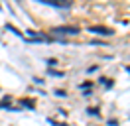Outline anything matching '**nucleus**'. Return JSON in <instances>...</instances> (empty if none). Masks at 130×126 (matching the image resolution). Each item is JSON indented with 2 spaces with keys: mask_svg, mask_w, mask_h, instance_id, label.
I'll return each mask as SVG.
<instances>
[{
  "mask_svg": "<svg viewBox=\"0 0 130 126\" xmlns=\"http://www.w3.org/2000/svg\"><path fill=\"white\" fill-rule=\"evenodd\" d=\"M89 87H91V81H85V83L81 85V89H89Z\"/></svg>",
  "mask_w": 130,
  "mask_h": 126,
  "instance_id": "1a4fd4ad",
  "label": "nucleus"
},
{
  "mask_svg": "<svg viewBox=\"0 0 130 126\" xmlns=\"http://www.w3.org/2000/svg\"><path fill=\"white\" fill-rule=\"evenodd\" d=\"M108 126H118V122L116 120H108Z\"/></svg>",
  "mask_w": 130,
  "mask_h": 126,
  "instance_id": "9b49d317",
  "label": "nucleus"
},
{
  "mask_svg": "<svg viewBox=\"0 0 130 126\" xmlns=\"http://www.w3.org/2000/svg\"><path fill=\"white\" fill-rule=\"evenodd\" d=\"M6 28H8L10 32H14V34H16V36H20V38H24V34H22V32L18 30V28H14V26H10V24H6Z\"/></svg>",
  "mask_w": 130,
  "mask_h": 126,
  "instance_id": "39448f33",
  "label": "nucleus"
},
{
  "mask_svg": "<svg viewBox=\"0 0 130 126\" xmlns=\"http://www.w3.org/2000/svg\"><path fill=\"white\" fill-rule=\"evenodd\" d=\"M47 73H49V75H53V77H63V75H65L63 71H55V69H47Z\"/></svg>",
  "mask_w": 130,
  "mask_h": 126,
  "instance_id": "423d86ee",
  "label": "nucleus"
},
{
  "mask_svg": "<svg viewBox=\"0 0 130 126\" xmlns=\"http://www.w3.org/2000/svg\"><path fill=\"white\" fill-rule=\"evenodd\" d=\"M51 34L53 36H77V34H81V30L77 26H59V28H53Z\"/></svg>",
  "mask_w": 130,
  "mask_h": 126,
  "instance_id": "f257e3e1",
  "label": "nucleus"
},
{
  "mask_svg": "<svg viewBox=\"0 0 130 126\" xmlns=\"http://www.w3.org/2000/svg\"><path fill=\"white\" fill-rule=\"evenodd\" d=\"M47 63H49V67H53V65H57V61H55V59H47Z\"/></svg>",
  "mask_w": 130,
  "mask_h": 126,
  "instance_id": "9d476101",
  "label": "nucleus"
},
{
  "mask_svg": "<svg viewBox=\"0 0 130 126\" xmlns=\"http://www.w3.org/2000/svg\"><path fill=\"white\" fill-rule=\"evenodd\" d=\"M41 4H49L53 8H69L71 6V0H38Z\"/></svg>",
  "mask_w": 130,
  "mask_h": 126,
  "instance_id": "7ed1b4c3",
  "label": "nucleus"
},
{
  "mask_svg": "<svg viewBox=\"0 0 130 126\" xmlns=\"http://www.w3.org/2000/svg\"><path fill=\"white\" fill-rule=\"evenodd\" d=\"M55 94H57V97H65L67 93H65V91H61V89H57V91H55Z\"/></svg>",
  "mask_w": 130,
  "mask_h": 126,
  "instance_id": "6e6552de",
  "label": "nucleus"
},
{
  "mask_svg": "<svg viewBox=\"0 0 130 126\" xmlns=\"http://www.w3.org/2000/svg\"><path fill=\"white\" fill-rule=\"evenodd\" d=\"M87 112L91 116H99V108H87Z\"/></svg>",
  "mask_w": 130,
  "mask_h": 126,
  "instance_id": "0eeeda50",
  "label": "nucleus"
},
{
  "mask_svg": "<svg viewBox=\"0 0 130 126\" xmlns=\"http://www.w3.org/2000/svg\"><path fill=\"white\" fill-rule=\"evenodd\" d=\"M20 104H22V106H26V108H30V110H34V106H36V104H34V101H30V99H22V101H20Z\"/></svg>",
  "mask_w": 130,
  "mask_h": 126,
  "instance_id": "20e7f679",
  "label": "nucleus"
},
{
  "mask_svg": "<svg viewBox=\"0 0 130 126\" xmlns=\"http://www.w3.org/2000/svg\"><path fill=\"white\" fill-rule=\"evenodd\" d=\"M126 71H128V73H130V67H126Z\"/></svg>",
  "mask_w": 130,
  "mask_h": 126,
  "instance_id": "f8f14e48",
  "label": "nucleus"
},
{
  "mask_svg": "<svg viewBox=\"0 0 130 126\" xmlns=\"http://www.w3.org/2000/svg\"><path fill=\"white\" fill-rule=\"evenodd\" d=\"M0 12H2V4H0Z\"/></svg>",
  "mask_w": 130,
  "mask_h": 126,
  "instance_id": "ddd939ff",
  "label": "nucleus"
},
{
  "mask_svg": "<svg viewBox=\"0 0 130 126\" xmlns=\"http://www.w3.org/2000/svg\"><path fill=\"white\" fill-rule=\"evenodd\" d=\"M91 34H95V36H112L114 32L110 28H106V26H91L89 28Z\"/></svg>",
  "mask_w": 130,
  "mask_h": 126,
  "instance_id": "f03ea898",
  "label": "nucleus"
}]
</instances>
